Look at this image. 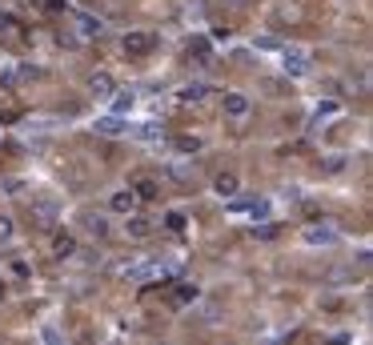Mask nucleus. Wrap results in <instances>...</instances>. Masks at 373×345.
I'll use <instances>...</instances> for the list:
<instances>
[{
  "instance_id": "6",
  "label": "nucleus",
  "mask_w": 373,
  "mask_h": 345,
  "mask_svg": "<svg viewBox=\"0 0 373 345\" xmlns=\"http://www.w3.org/2000/svg\"><path fill=\"white\" fill-rule=\"evenodd\" d=\"M77 36H81V40H97L100 33H105V20L100 17H93V13H77Z\"/></svg>"
},
{
  "instance_id": "15",
  "label": "nucleus",
  "mask_w": 373,
  "mask_h": 345,
  "mask_svg": "<svg viewBox=\"0 0 373 345\" xmlns=\"http://www.w3.org/2000/svg\"><path fill=\"white\" fill-rule=\"evenodd\" d=\"M33 221H36V225H45V229H52V225H56V205H52V201H36V205H33Z\"/></svg>"
},
{
  "instance_id": "8",
  "label": "nucleus",
  "mask_w": 373,
  "mask_h": 345,
  "mask_svg": "<svg viewBox=\"0 0 373 345\" xmlns=\"http://www.w3.org/2000/svg\"><path fill=\"white\" fill-rule=\"evenodd\" d=\"M129 189H132L137 201H157L161 197V185L153 181V177H137V181H129Z\"/></svg>"
},
{
  "instance_id": "14",
  "label": "nucleus",
  "mask_w": 373,
  "mask_h": 345,
  "mask_svg": "<svg viewBox=\"0 0 373 345\" xmlns=\"http://www.w3.org/2000/svg\"><path fill=\"white\" fill-rule=\"evenodd\" d=\"M205 97H213V89H209V84H201V81H197V84H185V89L177 93L181 105H197V100H205Z\"/></svg>"
},
{
  "instance_id": "17",
  "label": "nucleus",
  "mask_w": 373,
  "mask_h": 345,
  "mask_svg": "<svg viewBox=\"0 0 373 345\" xmlns=\"http://www.w3.org/2000/svg\"><path fill=\"white\" fill-rule=\"evenodd\" d=\"M197 297H201V289H197V285H189V281H181L177 289H173V305H193Z\"/></svg>"
},
{
  "instance_id": "9",
  "label": "nucleus",
  "mask_w": 373,
  "mask_h": 345,
  "mask_svg": "<svg viewBox=\"0 0 373 345\" xmlns=\"http://www.w3.org/2000/svg\"><path fill=\"white\" fill-rule=\"evenodd\" d=\"M109 105H113V116H125V113H132V105H137V93H132V89H113Z\"/></svg>"
},
{
  "instance_id": "3",
  "label": "nucleus",
  "mask_w": 373,
  "mask_h": 345,
  "mask_svg": "<svg viewBox=\"0 0 373 345\" xmlns=\"http://www.w3.org/2000/svg\"><path fill=\"white\" fill-rule=\"evenodd\" d=\"M281 61H285V72H289V77H305L309 68H313V56H309L305 49H285Z\"/></svg>"
},
{
  "instance_id": "7",
  "label": "nucleus",
  "mask_w": 373,
  "mask_h": 345,
  "mask_svg": "<svg viewBox=\"0 0 373 345\" xmlns=\"http://www.w3.org/2000/svg\"><path fill=\"white\" fill-rule=\"evenodd\" d=\"M73 253H77V237H73V229H56L52 233V257L68 261Z\"/></svg>"
},
{
  "instance_id": "19",
  "label": "nucleus",
  "mask_w": 373,
  "mask_h": 345,
  "mask_svg": "<svg viewBox=\"0 0 373 345\" xmlns=\"http://www.w3.org/2000/svg\"><path fill=\"white\" fill-rule=\"evenodd\" d=\"M277 229H281V225H273V221H261V225H253V237H257V241H273Z\"/></svg>"
},
{
  "instance_id": "5",
  "label": "nucleus",
  "mask_w": 373,
  "mask_h": 345,
  "mask_svg": "<svg viewBox=\"0 0 373 345\" xmlns=\"http://www.w3.org/2000/svg\"><path fill=\"white\" fill-rule=\"evenodd\" d=\"M93 132H97V137H109V141H113V137H125V132H129V125H125V116H97V121H93Z\"/></svg>"
},
{
  "instance_id": "26",
  "label": "nucleus",
  "mask_w": 373,
  "mask_h": 345,
  "mask_svg": "<svg viewBox=\"0 0 373 345\" xmlns=\"http://www.w3.org/2000/svg\"><path fill=\"white\" fill-rule=\"evenodd\" d=\"M225 4H233V8H241V4H249V0H225Z\"/></svg>"
},
{
  "instance_id": "25",
  "label": "nucleus",
  "mask_w": 373,
  "mask_h": 345,
  "mask_svg": "<svg viewBox=\"0 0 373 345\" xmlns=\"http://www.w3.org/2000/svg\"><path fill=\"white\" fill-rule=\"evenodd\" d=\"M45 342H49V345H61V337H56V329H45Z\"/></svg>"
},
{
  "instance_id": "27",
  "label": "nucleus",
  "mask_w": 373,
  "mask_h": 345,
  "mask_svg": "<svg viewBox=\"0 0 373 345\" xmlns=\"http://www.w3.org/2000/svg\"><path fill=\"white\" fill-rule=\"evenodd\" d=\"M0 297H4V285H0Z\"/></svg>"
},
{
  "instance_id": "23",
  "label": "nucleus",
  "mask_w": 373,
  "mask_h": 345,
  "mask_svg": "<svg viewBox=\"0 0 373 345\" xmlns=\"http://www.w3.org/2000/svg\"><path fill=\"white\" fill-rule=\"evenodd\" d=\"M49 13H68V0H45Z\"/></svg>"
},
{
  "instance_id": "16",
  "label": "nucleus",
  "mask_w": 373,
  "mask_h": 345,
  "mask_svg": "<svg viewBox=\"0 0 373 345\" xmlns=\"http://www.w3.org/2000/svg\"><path fill=\"white\" fill-rule=\"evenodd\" d=\"M81 225L93 237H109V221H105V213H81Z\"/></svg>"
},
{
  "instance_id": "4",
  "label": "nucleus",
  "mask_w": 373,
  "mask_h": 345,
  "mask_svg": "<svg viewBox=\"0 0 373 345\" xmlns=\"http://www.w3.org/2000/svg\"><path fill=\"white\" fill-rule=\"evenodd\" d=\"M221 109H225V116H233V121H245L249 109H253V100L245 97V93H225V97H221Z\"/></svg>"
},
{
  "instance_id": "22",
  "label": "nucleus",
  "mask_w": 373,
  "mask_h": 345,
  "mask_svg": "<svg viewBox=\"0 0 373 345\" xmlns=\"http://www.w3.org/2000/svg\"><path fill=\"white\" fill-rule=\"evenodd\" d=\"M165 225H169V229H185V213H169L165 217Z\"/></svg>"
},
{
  "instance_id": "1",
  "label": "nucleus",
  "mask_w": 373,
  "mask_h": 345,
  "mask_svg": "<svg viewBox=\"0 0 373 345\" xmlns=\"http://www.w3.org/2000/svg\"><path fill=\"white\" fill-rule=\"evenodd\" d=\"M121 49H125V56H132V61H145V56H153V49H157V36L145 33V29H132V33L121 36Z\"/></svg>"
},
{
  "instance_id": "2",
  "label": "nucleus",
  "mask_w": 373,
  "mask_h": 345,
  "mask_svg": "<svg viewBox=\"0 0 373 345\" xmlns=\"http://www.w3.org/2000/svg\"><path fill=\"white\" fill-rule=\"evenodd\" d=\"M137 205H141V201L132 197V189H116V193H109V197H105V209H109V213H116V217L137 213Z\"/></svg>"
},
{
  "instance_id": "10",
  "label": "nucleus",
  "mask_w": 373,
  "mask_h": 345,
  "mask_svg": "<svg viewBox=\"0 0 373 345\" xmlns=\"http://www.w3.org/2000/svg\"><path fill=\"white\" fill-rule=\"evenodd\" d=\"M301 237H305V245H333L337 241V233L329 229V225H305Z\"/></svg>"
},
{
  "instance_id": "21",
  "label": "nucleus",
  "mask_w": 373,
  "mask_h": 345,
  "mask_svg": "<svg viewBox=\"0 0 373 345\" xmlns=\"http://www.w3.org/2000/svg\"><path fill=\"white\" fill-rule=\"evenodd\" d=\"M13 229H17V225H13V217L0 213V241H13Z\"/></svg>"
},
{
  "instance_id": "12",
  "label": "nucleus",
  "mask_w": 373,
  "mask_h": 345,
  "mask_svg": "<svg viewBox=\"0 0 373 345\" xmlns=\"http://www.w3.org/2000/svg\"><path fill=\"white\" fill-rule=\"evenodd\" d=\"M125 233H129L132 241H145L149 233H153V221H149V217H137V213H129V217H125Z\"/></svg>"
},
{
  "instance_id": "13",
  "label": "nucleus",
  "mask_w": 373,
  "mask_h": 345,
  "mask_svg": "<svg viewBox=\"0 0 373 345\" xmlns=\"http://www.w3.org/2000/svg\"><path fill=\"white\" fill-rule=\"evenodd\" d=\"M113 89H116V84H113V77H109V72H97V77L89 81V93H93L97 100H109V97H113Z\"/></svg>"
},
{
  "instance_id": "18",
  "label": "nucleus",
  "mask_w": 373,
  "mask_h": 345,
  "mask_svg": "<svg viewBox=\"0 0 373 345\" xmlns=\"http://www.w3.org/2000/svg\"><path fill=\"white\" fill-rule=\"evenodd\" d=\"M345 169V153H329V157H321V173H341Z\"/></svg>"
},
{
  "instance_id": "24",
  "label": "nucleus",
  "mask_w": 373,
  "mask_h": 345,
  "mask_svg": "<svg viewBox=\"0 0 373 345\" xmlns=\"http://www.w3.org/2000/svg\"><path fill=\"white\" fill-rule=\"evenodd\" d=\"M137 137H145V141H153V137H157V125H141V129H137Z\"/></svg>"
},
{
  "instance_id": "11",
  "label": "nucleus",
  "mask_w": 373,
  "mask_h": 345,
  "mask_svg": "<svg viewBox=\"0 0 373 345\" xmlns=\"http://www.w3.org/2000/svg\"><path fill=\"white\" fill-rule=\"evenodd\" d=\"M213 189H217V197H237V193H241V181H237V173H217V177H213Z\"/></svg>"
},
{
  "instance_id": "20",
  "label": "nucleus",
  "mask_w": 373,
  "mask_h": 345,
  "mask_svg": "<svg viewBox=\"0 0 373 345\" xmlns=\"http://www.w3.org/2000/svg\"><path fill=\"white\" fill-rule=\"evenodd\" d=\"M177 153H201V137H177Z\"/></svg>"
}]
</instances>
